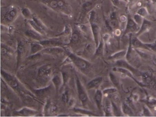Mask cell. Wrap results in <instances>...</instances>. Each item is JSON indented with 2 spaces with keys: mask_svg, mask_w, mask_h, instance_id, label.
Returning <instances> with one entry per match:
<instances>
[{
  "mask_svg": "<svg viewBox=\"0 0 156 117\" xmlns=\"http://www.w3.org/2000/svg\"><path fill=\"white\" fill-rule=\"evenodd\" d=\"M51 9L67 16H71L73 9L67 0H39Z\"/></svg>",
  "mask_w": 156,
  "mask_h": 117,
  "instance_id": "cell-1",
  "label": "cell"
},
{
  "mask_svg": "<svg viewBox=\"0 0 156 117\" xmlns=\"http://www.w3.org/2000/svg\"><path fill=\"white\" fill-rule=\"evenodd\" d=\"M20 12L21 10L17 6H10L2 16V24L6 25L12 23L18 18Z\"/></svg>",
  "mask_w": 156,
  "mask_h": 117,
  "instance_id": "cell-2",
  "label": "cell"
},
{
  "mask_svg": "<svg viewBox=\"0 0 156 117\" xmlns=\"http://www.w3.org/2000/svg\"><path fill=\"white\" fill-rule=\"evenodd\" d=\"M67 54L74 65L81 71L86 72L89 70L91 67L90 62L70 52H67Z\"/></svg>",
  "mask_w": 156,
  "mask_h": 117,
  "instance_id": "cell-3",
  "label": "cell"
},
{
  "mask_svg": "<svg viewBox=\"0 0 156 117\" xmlns=\"http://www.w3.org/2000/svg\"><path fill=\"white\" fill-rule=\"evenodd\" d=\"M52 69L50 65H43L40 67L37 73V80L41 84H45L49 81L51 76Z\"/></svg>",
  "mask_w": 156,
  "mask_h": 117,
  "instance_id": "cell-4",
  "label": "cell"
},
{
  "mask_svg": "<svg viewBox=\"0 0 156 117\" xmlns=\"http://www.w3.org/2000/svg\"><path fill=\"white\" fill-rule=\"evenodd\" d=\"M1 75L6 83L12 89L19 93L21 92V89L20 85L17 79L14 76H12L9 73H8L2 70H1Z\"/></svg>",
  "mask_w": 156,
  "mask_h": 117,
  "instance_id": "cell-5",
  "label": "cell"
},
{
  "mask_svg": "<svg viewBox=\"0 0 156 117\" xmlns=\"http://www.w3.org/2000/svg\"><path fill=\"white\" fill-rule=\"evenodd\" d=\"M76 84L78 97L83 106H85L88 101V96L85 90L84 89L83 86L82 85V82L77 76L76 77Z\"/></svg>",
  "mask_w": 156,
  "mask_h": 117,
  "instance_id": "cell-6",
  "label": "cell"
},
{
  "mask_svg": "<svg viewBox=\"0 0 156 117\" xmlns=\"http://www.w3.org/2000/svg\"><path fill=\"white\" fill-rule=\"evenodd\" d=\"M98 0H90L85 2L82 5L80 12V19L83 18L84 17L88 14L90 12L93 10Z\"/></svg>",
  "mask_w": 156,
  "mask_h": 117,
  "instance_id": "cell-7",
  "label": "cell"
},
{
  "mask_svg": "<svg viewBox=\"0 0 156 117\" xmlns=\"http://www.w3.org/2000/svg\"><path fill=\"white\" fill-rule=\"evenodd\" d=\"M140 28V26L135 22L133 18H132L129 16H128L126 28L124 32L125 34L136 32L137 31L138 32Z\"/></svg>",
  "mask_w": 156,
  "mask_h": 117,
  "instance_id": "cell-8",
  "label": "cell"
},
{
  "mask_svg": "<svg viewBox=\"0 0 156 117\" xmlns=\"http://www.w3.org/2000/svg\"><path fill=\"white\" fill-rule=\"evenodd\" d=\"M37 113V111L33 109L30 108H27V107H24V108L21 109L20 110L16 111L14 112V114L15 115L24 116V117L34 116Z\"/></svg>",
  "mask_w": 156,
  "mask_h": 117,
  "instance_id": "cell-9",
  "label": "cell"
},
{
  "mask_svg": "<svg viewBox=\"0 0 156 117\" xmlns=\"http://www.w3.org/2000/svg\"><path fill=\"white\" fill-rule=\"evenodd\" d=\"M91 27V30L94 36V39L95 42L96 47L99 45V33H100V29L98 25L95 22H92L90 23Z\"/></svg>",
  "mask_w": 156,
  "mask_h": 117,
  "instance_id": "cell-10",
  "label": "cell"
},
{
  "mask_svg": "<svg viewBox=\"0 0 156 117\" xmlns=\"http://www.w3.org/2000/svg\"><path fill=\"white\" fill-rule=\"evenodd\" d=\"M25 34L27 37L33 39L40 41H41L42 40L43 35L33 28L27 30L25 32Z\"/></svg>",
  "mask_w": 156,
  "mask_h": 117,
  "instance_id": "cell-11",
  "label": "cell"
},
{
  "mask_svg": "<svg viewBox=\"0 0 156 117\" xmlns=\"http://www.w3.org/2000/svg\"><path fill=\"white\" fill-rule=\"evenodd\" d=\"M103 79L102 77H98V78L94 79L89 82L87 85V88L89 89H95L99 87L103 82Z\"/></svg>",
  "mask_w": 156,
  "mask_h": 117,
  "instance_id": "cell-12",
  "label": "cell"
},
{
  "mask_svg": "<svg viewBox=\"0 0 156 117\" xmlns=\"http://www.w3.org/2000/svg\"><path fill=\"white\" fill-rule=\"evenodd\" d=\"M24 45L22 42H19L18 44V47H17V66H19L20 65V62L23 56L24 53Z\"/></svg>",
  "mask_w": 156,
  "mask_h": 117,
  "instance_id": "cell-13",
  "label": "cell"
},
{
  "mask_svg": "<svg viewBox=\"0 0 156 117\" xmlns=\"http://www.w3.org/2000/svg\"><path fill=\"white\" fill-rule=\"evenodd\" d=\"M94 99L98 108L99 110L101 109V107H102V99H103V92L101 90L98 89L96 91L95 94Z\"/></svg>",
  "mask_w": 156,
  "mask_h": 117,
  "instance_id": "cell-14",
  "label": "cell"
},
{
  "mask_svg": "<svg viewBox=\"0 0 156 117\" xmlns=\"http://www.w3.org/2000/svg\"><path fill=\"white\" fill-rule=\"evenodd\" d=\"M151 22L147 20V19H144L143 20V22L142 24L140 26V28L138 32L137 33V35H140L141 33L144 32L146 31L148 29H149L151 26Z\"/></svg>",
  "mask_w": 156,
  "mask_h": 117,
  "instance_id": "cell-15",
  "label": "cell"
},
{
  "mask_svg": "<svg viewBox=\"0 0 156 117\" xmlns=\"http://www.w3.org/2000/svg\"><path fill=\"white\" fill-rule=\"evenodd\" d=\"M44 48V46L41 43H33L31 44V54H36L37 52L42 50Z\"/></svg>",
  "mask_w": 156,
  "mask_h": 117,
  "instance_id": "cell-16",
  "label": "cell"
},
{
  "mask_svg": "<svg viewBox=\"0 0 156 117\" xmlns=\"http://www.w3.org/2000/svg\"><path fill=\"white\" fill-rule=\"evenodd\" d=\"M21 12L23 16L26 19H31L32 18L33 14L31 11L28 8H24L21 10Z\"/></svg>",
  "mask_w": 156,
  "mask_h": 117,
  "instance_id": "cell-17",
  "label": "cell"
},
{
  "mask_svg": "<svg viewBox=\"0 0 156 117\" xmlns=\"http://www.w3.org/2000/svg\"><path fill=\"white\" fill-rule=\"evenodd\" d=\"M28 22H29V24H30V26H31L32 28L35 30V31H36L39 32V33L41 34L42 35H44V34L45 33V32H44L36 24V22H35L32 19L29 20H28Z\"/></svg>",
  "mask_w": 156,
  "mask_h": 117,
  "instance_id": "cell-18",
  "label": "cell"
},
{
  "mask_svg": "<svg viewBox=\"0 0 156 117\" xmlns=\"http://www.w3.org/2000/svg\"><path fill=\"white\" fill-rule=\"evenodd\" d=\"M33 20L36 22V24L44 32H46V30H47V28H46V26L44 25V23L42 22V21L38 18V16L35 14H33V16L32 17Z\"/></svg>",
  "mask_w": 156,
  "mask_h": 117,
  "instance_id": "cell-19",
  "label": "cell"
},
{
  "mask_svg": "<svg viewBox=\"0 0 156 117\" xmlns=\"http://www.w3.org/2000/svg\"><path fill=\"white\" fill-rule=\"evenodd\" d=\"M116 65L118 66H120L121 68H125V69H130L131 71L133 72L134 73L136 72V70L134 68H132V67L130 66V65H129L126 62L124 61L123 60H119L117 62Z\"/></svg>",
  "mask_w": 156,
  "mask_h": 117,
  "instance_id": "cell-20",
  "label": "cell"
},
{
  "mask_svg": "<svg viewBox=\"0 0 156 117\" xmlns=\"http://www.w3.org/2000/svg\"><path fill=\"white\" fill-rule=\"evenodd\" d=\"M52 81L54 84L55 87L57 91L59 89L60 86L62 85V80L61 77L58 75H56L54 76L52 79Z\"/></svg>",
  "mask_w": 156,
  "mask_h": 117,
  "instance_id": "cell-21",
  "label": "cell"
},
{
  "mask_svg": "<svg viewBox=\"0 0 156 117\" xmlns=\"http://www.w3.org/2000/svg\"><path fill=\"white\" fill-rule=\"evenodd\" d=\"M44 51L46 53L53 54V53H61V52H63L64 50L60 48L51 47V48H47L45 49L44 50Z\"/></svg>",
  "mask_w": 156,
  "mask_h": 117,
  "instance_id": "cell-22",
  "label": "cell"
},
{
  "mask_svg": "<svg viewBox=\"0 0 156 117\" xmlns=\"http://www.w3.org/2000/svg\"><path fill=\"white\" fill-rule=\"evenodd\" d=\"M80 39V35H79V32L77 31H74L72 32L71 34V43L72 44H75V43H77Z\"/></svg>",
  "mask_w": 156,
  "mask_h": 117,
  "instance_id": "cell-23",
  "label": "cell"
},
{
  "mask_svg": "<svg viewBox=\"0 0 156 117\" xmlns=\"http://www.w3.org/2000/svg\"><path fill=\"white\" fill-rule=\"evenodd\" d=\"M126 51H122L115 53L110 57V59L114 60L119 59L121 58H124L126 56Z\"/></svg>",
  "mask_w": 156,
  "mask_h": 117,
  "instance_id": "cell-24",
  "label": "cell"
},
{
  "mask_svg": "<svg viewBox=\"0 0 156 117\" xmlns=\"http://www.w3.org/2000/svg\"><path fill=\"white\" fill-rule=\"evenodd\" d=\"M122 111L124 114L129 116H132L133 115V112L130 108L126 103H123L122 106Z\"/></svg>",
  "mask_w": 156,
  "mask_h": 117,
  "instance_id": "cell-25",
  "label": "cell"
},
{
  "mask_svg": "<svg viewBox=\"0 0 156 117\" xmlns=\"http://www.w3.org/2000/svg\"><path fill=\"white\" fill-rule=\"evenodd\" d=\"M87 15H88V21H89V23L95 22L96 19L97 14L96 12L94 9L92 10L91 12H90L88 13Z\"/></svg>",
  "mask_w": 156,
  "mask_h": 117,
  "instance_id": "cell-26",
  "label": "cell"
},
{
  "mask_svg": "<svg viewBox=\"0 0 156 117\" xmlns=\"http://www.w3.org/2000/svg\"><path fill=\"white\" fill-rule=\"evenodd\" d=\"M109 102V101H107L104 109L105 112L106 116H109L112 111V105Z\"/></svg>",
  "mask_w": 156,
  "mask_h": 117,
  "instance_id": "cell-27",
  "label": "cell"
},
{
  "mask_svg": "<svg viewBox=\"0 0 156 117\" xmlns=\"http://www.w3.org/2000/svg\"><path fill=\"white\" fill-rule=\"evenodd\" d=\"M137 13L139 14V15H140L141 17H143V18H145V17H147V16L148 12L146 8L142 7V8H140L137 11Z\"/></svg>",
  "mask_w": 156,
  "mask_h": 117,
  "instance_id": "cell-28",
  "label": "cell"
},
{
  "mask_svg": "<svg viewBox=\"0 0 156 117\" xmlns=\"http://www.w3.org/2000/svg\"><path fill=\"white\" fill-rule=\"evenodd\" d=\"M133 19H134L135 22H136L139 26H140L141 24H142V22H143L144 19H143V17H141L140 15L136 13V14L134 15V17H133Z\"/></svg>",
  "mask_w": 156,
  "mask_h": 117,
  "instance_id": "cell-29",
  "label": "cell"
},
{
  "mask_svg": "<svg viewBox=\"0 0 156 117\" xmlns=\"http://www.w3.org/2000/svg\"><path fill=\"white\" fill-rule=\"evenodd\" d=\"M72 32H72V28L70 25H66L65 27L62 34L65 35H68L69 34H72Z\"/></svg>",
  "mask_w": 156,
  "mask_h": 117,
  "instance_id": "cell-30",
  "label": "cell"
},
{
  "mask_svg": "<svg viewBox=\"0 0 156 117\" xmlns=\"http://www.w3.org/2000/svg\"><path fill=\"white\" fill-rule=\"evenodd\" d=\"M62 100L64 103H68L69 102V94H68V92L67 91L63 93L62 95Z\"/></svg>",
  "mask_w": 156,
  "mask_h": 117,
  "instance_id": "cell-31",
  "label": "cell"
},
{
  "mask_svg": "<svg viewBox=\"0 0 156 117\" xmlns=\"http://www.w3.org/2000/svg\"><path fill=\"white\" fill-rule=\"evenodd\" d=\"M117 91V89L115 88H109L106 89L103 91V93L105 94H111Z\"/></svg>",
  "mask_w": 156,
  "mask_h": 117,
  "instance_id": "cell-32",
  "label": "cell"
},
{
  "mask_svg": "<svg viewBox=\"0 0 156 117\" xmlns=\"http://www.w3.org/2000/svg\"><path fill=\"white\" fill-rule=\"evenodd\" d=\"M110 79H111V81L113 82V84L115 86H118L119 84V81L118 79L112 73H110Z\"/></svg>",
  "mask_w": 156,
  "mask_h": 117,
  "instance_id": "cell-33",
  "label": "cell"
},
{
  "mask_svg": "<svg viewBox=\"0 0 156 117\" xmlns=\"http://www.w3.org/2000/svg\"><path fill=\"white\" fill-rule=\"evenodd\" d=\"M48 91H49V88H45V89H44L43 90L42 89L37 91L36 92H37V95L40 96H43L45 95L47 92H48Z\"/></svg>",
  "mask_w": 156,
  "mask_h": 117,
  "instance_id": "cell-34",
  "label": "cell"
},
{
  "mask_svg": "<svg viewBox=\"0 0 156 117\" xmlns=\"http://www.w3.org/2000/svg\"><path fill=\"white\" fill-rule=\"evenodd\" d=\"M103 43L102 42H100L99 45L97 47V49L96 54V55H100L103 52Z\"/></svg>",
  "mask_w": 156,
  "mask_h": 117,
  "instance_id": "cell-35",
  "label": "cell"
},
{
  "mask_svg": "<svg viewBox=\"0 0 156 117\" xmlns=\"http://www.w3.org/2000/svg\"><path fill=\"white\" fill-rule=\"evenodd\" d=\"M110 25L112 28H117L119 25L118 22L115 19H111V21L110 22Z\"/></svg>",
  "mask_w": 156,
  "mask_h": 117,
  "instance_id": "cell-36",
  "label": "cell"
},
{
  "mask_svg": "<svg viewBox=\"0 0 156 117\" xmlns=\"http://www.w3.org/2000/svg\"><path fill=\"white\" fill-rule=\"evenodd\" d=\"M143 114H144V116H151V113L150 111L149 110L146 108V107H144V109H143Z\"/></svg>",
  "mask_w": 156,
  "mask_h": 117,
  "instance_id": "cell-37",
  "label": "cell"
},
{
  "mask_svg": "<svg viewBox=\"0 0 156 117\" xmlns=\"http://www.w3.org/2000/svg\"><path fill=\"white\" fill-rule=\"evenodd\" d=\"M147 47H148L149 48L151 49L152 50L156 52V44H152V45H147Z\"/></svg>",
  "mask_w": 156,
  "mask_h": 117,
  "instance_id": "cell-38",
  "label": "cell"
},
{
  "mask_svg": "<svg viewBox=\"0 0 156 117\" xmlns=\"http://www.w3.org/2000/svg\"><path fill=\"white\" fill-rule=\"evenodd\" d=\"M112 2L115 6H118L119 4V0H111Z\"/></svg>",
  "mask_w": 156,
  "mask_h": 117,
  "instance_id": "cell-39",
  "label": "cell"
},
{
  "mask_svg": "<svg viewBox=\"0 0 156 117\" xmlns=\"http://www.w3.org/2000/svg\"><path fill=\"white\" fill-rule=\"evenodd\" d=\"M113 99H114V100L115 101H117L119 99H118V97L117 96H116V95H114V96H113Z\"/></svg>",
  "mask_w": 156,
  "mask_h": 117,
  "instance_id": "cell-40",
  "label": "cell"
},
{
  "mask_svg": "<svg viewBox=\"0 0 156 117\" xmlns=\"http://www.w3.org/2000/svg\"><path fill=\"white\" fill-rule=\"evenodd\" d=\"M76 1V2H78V3H81V1L82 0H75Z\"/></svg>",
  "mask_w": 156,
  "mask_h": 117,
  "instance_id": "cell-41",
  "label": "cell"
},
{
  "mask_svg": "<svg viewBox=\"0 0 156 117\" xmlns=\"http://www.w3.org/2000/svg\"><path fill=\"white\" fill-rule=\"evenodd\" d=\"M150 1L153 3H156V0H150Z\"/></svg>",
  "mask_w": 156,
  "mask_h": 117,
  "instance_id": "cell-42",
  "label": "cell"
},
{
  "mask_svg": "<svg viewBox=\"0 0 156 117\" xmlns=\"http://www.w3.org/2000/svg\"><path fill=\"white\" fill-rule=\"evenodd\" d=\"M121 1L124 2H126V3H127V2H128V0H121Z\"/></svg>",
  "mask_w": 156,
  "mask_h": 117,
  "instance_id": "cell-43",
  "label": "cell"
},
{
  "mask_svg": "<svg viewBox=\"0 0 156 117\" xmlns=\"http://www.w3.org/2000/svg\"><path fill=\"white\" fill-rule=\"evenodd\" d=\"M128 2H132L134 0H128Z\"/></svg>",
  "mask_w": 156,
  "mask_h": 117,
  "instance_id": "cell-44",
  "label": "cell"
}]
</instances>
